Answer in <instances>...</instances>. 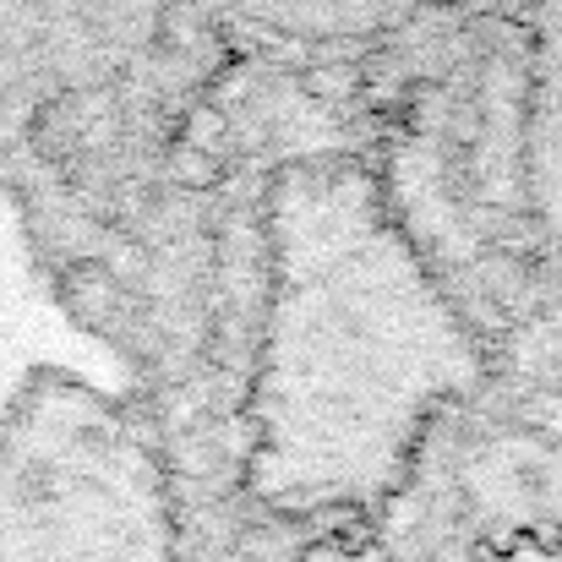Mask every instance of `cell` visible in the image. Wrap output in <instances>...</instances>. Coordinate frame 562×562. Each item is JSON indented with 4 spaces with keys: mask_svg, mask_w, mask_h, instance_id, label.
<instances>
[{
    "mask_svg": "<svg viewBox=\"0 0 562 562\" xmlns=\"http://www.w3.org/2000/svg\"><path fill=\"white\" fill-rule=\"evenodd\" d=\"M170 0H0V170L44 132L82 126L165 44Z\"/></svg>",
    "mask_w": 562,
    "mask_h": 562,
    "instance_id": "obj_2",
    "label": "cell"
},
{
    "mask_svg": "<svg viewBox=\"0 0 562 562\" xmlns=\"http://www.w3.org/2000/svg\"><path fill=\"white\" fill-rule=\"evenodd\" d=\"M268 323L246 486L312 519L404 486L431 420L470 398L486 350L356 159H295L268 187Z\"/></svg>",
    "mask_w": 562,
    "mask_h": 562,
    "instance_id": "obj_1",
    "label": "cell"
},
{
    "mask_svg": "<svg viewBox=\"0 0 562 562\" xmlns=\"http://www.w3.org/2000/svg\"><path fill=\"white\" fill-rule=\"evenodd\" d=\"M525 202L552 268L562 273V0H530Z\"/></svg>",
    "mask_w": 562,
    "mask_h": 562,
    "instance_id": "obj_3",
    "label": "cell"
},
{
    "mask_svg": "<svg viewBox=\"0 0 562 562\" xmlns=\"http://www.w3.org/2000/svg\"><path fill=\"white\" fill-rule=\"evenodd\" d=\"M459 5H481V0H224V11L251 33L279 44H317V49L387 38L420 16L459 11Z\"/></svg>",
    "mask_w": 562,
    "mask_h": 562,
    "instance_id": "obj_4",
    "label": "cell"
},
{
    "mask_svg": "<svg viewBox=\"0 0 562 562\" xmlns=\"http://www.w3.org/2000/svg\"><path fill=\"white\" fill-rule=\"evenodd\" d=\"M497 562H562V541L536 536V530H519V536L503 547V558Z\"/></svg>",
    "mask_w": 562,
    "mask_h": 562,
    "instance_id": "obj_5",
    "label": "cell"
}]
</instances>
